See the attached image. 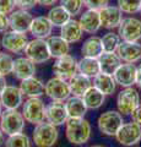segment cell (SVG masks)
I'll return each mask as SVG.
<instances>
[{
    "label": "cell",
    "instance_id": "6da1fadb",
    "mask_svg": "<svg viewBox=\"0 0 141 147\" xmlns=\"http://www.w3.org/2000/svg\"><path fill=\"white\" fill-rule=\"evenodd\" d=\"M65 135L72 145H84L91 137V125L85 118H69L66 121Z\"/></svg>",
    "mask_w": 141,
    "mask_h": 147
},
{
    "label": "cell",
    "instance_id": "7a4b0ae2",
    "mask_svg": "<svg viewBox=\"0 0 141 147\" xmlns=\"http://www.w3.org/2000/svg\"><path fill=\"white\" fill-rule=\"evenodd\" d=\"M0 127L4 134L9 136L20 134L25 127L24 114L17 109H5L0 117Z\"/></svg>",
    "mask_w": 141,
    "mask_h": 147
},
{
    "label": "cell",
    "instance_id": "3957f363",
    "mask_svg": "<svg viewBox=\"0 0 141 147\" xmlns=\"http://www.w3.org/2000/svg\"><path fill=\"white\" fill-rule=\"evenodd\" d=\"M59 132L55 125L51 123H40L33 130V142L37 147H53L58 140Z\"/></svg>",
    "mask_w": 141,
    "mask_h": 147
},
{
    "label": "cell",
    "instance_id": "277c9868",
    "mask_svg": "<svg viewBox=\"0 0 141 147\" xmlns=\"http://www.w3.org/2000/svg\"><path fill=\"white\" fill-rule=\"evenodd\" d=\"M45 108L47 107L40 98H28L22 107L25 120L33 125L43 123L45 120Z\"/></svg>",
    "mask_w": 141,
    "mask_h": 147
},
{
    "label": "cell",
    "instance_id": "5b68a950",
    "mask_svg": "<svg viewBox=\"0 0 141 147\" xmlns=\"http://www.w3.org/2000/svg\"><path fill=\"white\" fill-rule=\"evenodd\" d=\"M123 124L124 121H123L121 114L119 112H114V110H108V112L101 114L97 120L99 131L107 136H115Z\"/></svg>",
    "mask_w": 141,
    "mask_h": 147
},
{
    "label": "cell",
    "instance_id": "8992f818",
    "mask_svg": "<svg viewBox=\"0 0 141 147\" xmlns=\"http://www.w3.org/2000/svg\"><path fill=\"white\" fill-rule=\"evenodd\" d=\"M140 104L139 92L133 87H126L121 90L117 97V107L123 115H130Z\"/></svg>",
    "mask_w": 141,
    "mask_h": 147
},
{
    "label": "cell",
    "instance_id": "52a82bcc",
    "mask_svg": "<svg viewBox=\"0 0 141 147\" xmlns=\"http://www.w3.org/2000/svg\"><path fill=\"white\" fill-rule=\"evenodd\" d=\"M45 94L51 98L53 102L63 103L70 97V86L66 80H63L60 77H53L48 80L45 84Z\"/></svg>",
    "mask_w": 141,
    "mask_h": 147
},
{
    "label": "cell",
    "instance_id": "ba28073f",
    "mask_svg": "<svg viewBox=\"0 0 141 147\" xmlns=\"http://www.w3.org/2000/svg\"><path fill=\"white\" fill-rule=\"evenodd\" d=\"M25 54L34 64L44 63L52 58L48 49L47 40L39 39V38H34L32 40H30L25 49Z\"/></svg>",
    "mask_w": 141,
    "mask_h": 147
},
{
    "label": "cell",
    "instance_id": "9c48e42d",
    "mask_svg": "<svg viewBox=\"0 0 141 147\" xmlns=\"http://www.w3.org/2000/svg\"><path fill=\"white\" fill-rule=\"evenodd\" d=\"M118 34L124 42H139L141 39V21L135 17L123 18L118 27Z\"/></svg>",
    "mask_w": 141,
    "mask_h": 147
},
{
    "label": "cell",
    "instance_id": "30bf717a",
    "mask_svg": "<svg viewBox=\"0 0 141 147\" xmlns=\"http://www.w3.org/2000/svg\"><path fill=\"white\" fill-rule=\"evenodd\" d=\"M79 61L71 55H64L61 58H58L53 65V72L57 77H60L63 80H70L74 77L79 69H77Z\"/></svg>",
    "mask_w": 141,
    "mask_h": 147
},
{
    "label": "cell",
    "instance_id": "8fae6325",
    "mask_svg": "<svg viewBox=\"0 0 141 147\" xmlns=\"http://www.w3.org/2000/svg\"><path fill=\"white\" fill-rule=\"evenodd\" d=\"M117 141L123 146H134L141 140V126L136 123H124L115 135Z\"/></svg>",
    "mask_w": 141,
    "mask_h": 147
},
{
    "label": "cell",
    "instance_id": "7c38bea8",
    "mask_svg": "<svg viewBox=\"0 0 141 147\" xmlns=\"http://www.w3.org/2000/svg\"><path fill=\"white\" fill-rule=\"evenodd\" d=\"M28 44V39L25 33L15 31H6L1 38V45L10 53H21Z\"/></svg>",
    "mask_w": 141,
    "mask_h": 147
},
{
    "label": "cell",
    "instance_id": "4fadbf2b",
    "mask_svg": "<svg viewBox=\"0 0 141 147\" xmlns=\"http://www.w3.org/2000/svg\"><path fill=\"white\" fill-rule=\"evenodd\" d=\"M33 17L27 10H17L13 11L10 17H9V22H10V28L11 31L19 32V33H25L31 30V25H32Z\"/></svg>",
    "mask_w": 141,
    "mask_h": 147
},
{
    "label": "cell",
    "instance_id": "5bb4252c",
    "mask_svg": "<svg viewBox=\"0 0 141 147\" xmlns=\"http://www.w3.org/2000/svg\"><path fill=\"white\" fill-rule=\"evenodd\" d=\"M115 53L120 60L134 64L141 59V44H139V42H124L123 40L117 48Z\"/></svg>",
    "mask_w": 141,
    "mask_h": 147
},
{
    "label": "cell",
    "instance_id": "9a60e30c",
    "mask_svg": "<svg viewBox=\"0 0 141 147\" xmlns=\"http://www.w3.org/2000/svg\"><path fill=\"white\" fill-rule=\"evenodd\" d=\"M136 67L134 64H121L114 72V80L117 85H120L121 87H131L136 84Z\"/></svg>",
    "mask_w": 141,
    "mask_h": 147
},
{
    "label": "cell",
    "instance_id": "2e32d148",
    "mask_svg": "<svg viewBox=\"0 0 141 147\" xmlns=\"http://www.w3.org/2000/svg\"><path fill=\"white\" fill-rule=\"evenodd\" d=\"M67 119V112L65 109V104L60 102H53L45 108V120L48 123L53 124L55 126L66 124Z\"/></svg>",
    "mask_w": 141,
    "mask_h": 147
},
{
    "label": "cell",
    "instance_id": "e0dca14e",
    "mask_svg": "<svg viewBox=\"0 0 141 147\" xmlns=\"http://www.w3.org/2000/svg\"><path fill=\"white\" fill-rule=\"evenodd\" d=\"M99 17H101V26L108 30L119 27L123 21L121 11L118 6H106L99 11Z\"/></svg>",
    "mask_w": 141,
    "mask_h": 147
},
{
    "label": "cell",
    "instance_id": "ac0fdd59",
    "mask_svg": "<svg viewBox=\"0 0 141 147\" xmlns=\"http://www.w3.org/2000/svg\"><path fill=\"white\" fill-rule=\"evenodd\" d=\"M24 94L19 87L6 86V88L0 96V100L5 109H17L22 104Z\"/></svg>",
    "mask_w": 141,
    "mask_h": 147
},
{
    "label": "cell",
    "instance_id": "d6986e66",
    "mask_svg": "<svg viewBox=\"0 0 141 147\" xmlns=\"http://www.w3.org/2000/svg\"><path fill=\"white\" fill-rule=\"evenodd\" d=\"M20 90L24 96L28 98H39L45 93V85L37 77H30V79L22 80L20 85Z\"/></svg>",
    "mask_w": 141,
    "mask_h": 147
},
{
    "label": "cell",
    "instance_id": "ffe728a7",
    "mask_svg": "<svg viewBox=\"0 0 141 147\" xmlns=\"http://www.w3.org/2000/svg\"><path fill=\"white\" fill-rule=\"evenodd\" d=\"M12 74L19 80H26L30 77H33L36 74V66L32 60L28 58H17L13 63V70Z\"/></svg>",
    "mask_w": 141,
    "mask_h": 147
},
{
    "label": "cell",
    "instance_id": "44dd1931",
    "mask_svg": "<svg viewBox=\"0 0 141 147\" xmlns=\"http://www.w3.org/2000/svg\"><path fill=\"white\" fill-rule=\"evenodd\" d=\"M80 25L84 32L87 33H96L101 27V17H99V11L97 10H88L85 11L80 17Z\"/></svg>",
    "mask_w": 141,
    "mask_h": 147
},
{
    "label": "cell",
    "instance_id": "7402d4cb",
    "mask_svg": "<svg viewBox=\"0 0 141 147\" xmlns=\"http://www.w3.org/2000/svg\"><path fill=\"white\" fill-rule=\"evenodd\" d=\"M82 28L79 21L76 20H69L64 26L60 27V37L63 39H65L67 43H76L79 42L82 37Z\"/></svg>",
    "mask_w": 141,
    "mask_h": 147
},
{
    "label": "cell",
    "instance_id": "603a6c76",
    "mask_svg": "<svg viewBox=\"0 0 141 147\" xmlns=\"http://www.w3.org/2000/svg\"><path fill=\"white\" fill-rule=\"evenodd\" d=\"M52 30H53V25L51 24V21L48 20V17L38 16V17L33 18L30 32L33 34V37H36V38L45 39V38H49V37H51Z\"/></svg>",
    "mask_w": 141,
    "mask_h": 147
},
{
    "label": "cell",
    "instance_id": "cb8c5ba5",
    "mask_svg": "<svg viewBox=\"0 0 141 147\" xmlns=\"http://www.w3.org/2000/svg\"><path fill=\"white\" fill-rule=\"evenodd\" d=\"M69 86L72 96L84 97V94L92 87V84H91L90 77L82 75V74H76L74 77L69 80Z\"/></svg>",
    "mask_w": 141,
    "mask_h": 147
},
{
    "label": "cell",
    "instance_id": "d4e9b609",
    "mask_svg": "<svg viewBox=\"0 0 141 147\" xmlns=\"http://www.w3.org/2000/svg\"><path fill=\"white\" fill-rule=\"evenodd\" d=\"M81 53H82V57L85 58L98 59L103 53L102 38L96 37V36H92L90 38H87L84 42L82 47H81Z\"/></svg>",
    "mask_w": 141,
    "mask_h": 147
},
{
    "label": "cell",
    "instance_id": "484cf974",
    "mask_svg": "<svg viewBox=\"0 0 141 147\" xmlns=\"http://www.w3.org/2000/svg\"><path fill=\"white\" fill-rule=\"evenodd\" d=\"M99 67H101V72L108 74V75H114L117 69L121 65V60L117 53H106L103 52L102 55L98 58Z\"/></svg>",
    "mask_w": 141,
    "mask_h": 147
},
{
    "label": "cell",
    "instance_id": "4316f807",
    "mask_svg": "<svg viewBox=\"0 0 141 147\" xmlns=\"http://www.w3.org/2000/svg\"><path fill=\"white\" fill-rule=\"evenodd\" d=\"M93 87H96L98 91H101L104 96H108L114 93L117 82L113 75L99 72L97 76L93 77Z\"/></svg>",
    "mask_w": 141,
    "mask_h": 147
},
{
    "label": "cell",
    "instance_id": "83f0119b",
    "mask_svg": "<svg viewBox=\"0 0 141 147\" xmlns=\"http://www.w3.org/2000/svg\"><path fill=\"white\" fill-rule=\"evenodd\" d=\"M64 104L69 118H85V114L87 112V107H86L82 97L72 96V97H69L65 100Z\"/></svg>",
    "mask_w": 141,
    "mask_h": 147
},
{
    "label": "cell",
    "instance_id": "f1b7e54d",
    "mask_svg": "<svg viewBox=\"0 0 141 147\" xmlns=\"http://www.w3.org/2000/svg\"><path fill=\"white\" fill-rule=\"evenodd\" d=\"M47 44L52 58L58 59L64 57V55H67V53H69V43L65 39H63L61 37L58 36L49 37L47 39Z\"/></svg>",
    "mask_w": 141,
    "mask_h": 147
},
{
    "label": "cell",
    "instance_id": "f546056e",
    "mask_svg": "<svg viewBox=\"0 0 141 147\" xmlns=\"http://www.w3.org/2000/svg\"><path fill=\"white\" fill-rule=\"evenodd\" d=\"M77 69L79 72L82 75L87 76V77H94L101 72V67H99V63L98 59H93V58H82L77 64Z\"/></svg>",
    "mask_w": 141,
    "mask_h": 147
},
{
    "label": "cell",
    "instance_id": "4dcf8cb0",
    "mask_svg": "<svg viewBox=\"0 0 141 147\" xmlns=\"http://www.w3.org/2000/svg\"><path fill=\"white\" fill-rule=\"evenodd\" d=\"M82 99H84L87 109H98L103 105L104 99H106V96H104L101 91H98L96 87L92 86L84 94Z\"/></svg>",
    "mask_w": 141,
    "mask_h": 147
},
{
    "label": "cell",
    "instance_id": "1f68e13d",
    "mask_svg": "<svg viewBox=\"0 0 141 147\" xmlns=\"http://www.w3.org/2000/svg\"><path fill=\"white\" fill-rule=\"evenodd\" d=\"M47 17H48V20L51 21V24L53 26H57V27L64 26L67 21L71 20L70 13L67 12L61 5L60 6H54L53 9H51Z\"/></svg>",
    "mask_w": 141,
    "mask_h": 147
},
{
    "label": "cell",
    "instance_id": "d6a6232c",
    "mask_svg": "<svg viewBox=\"0 0 141 147\" xmlns=\"http://www.w3.org/2000/svg\"><path fill=\"white\" fill-rule=\"evenodd\" d=\"M120 44V37L119 34L113 33V32H108L102 37V47L103 52L106 53H114L117 52V48Z\"/></svg>",
    "mask_w": 141,
    "mask_h": 147
},
{
    "label": "cell",
    "instance_id": "836d02e7",
    "mask_svg": "<svg viewBox=\"0 0 141 147\" xmlns=\"http://www.w3.org/2000/svg\"><path fill=\"white\" fill-rule=\"evenodd\" d=\"M5 147H31L30 137L22 132L11 135L5 141Z\"/></svg>",
    "mask_w": 141,
    "mask_h": 147
},
{
    "label": "cell",
    "instance_id": "e575fe53",
    "mask_svg": "<svg viewBox=\"0 0 141 147\" xmlns=\"http://www.w3.org/2000/svg\"><path fill=\"white\" fill-rule=\"evenodd\" d=\"M118 7L121 12L125 13H136L140 12L141 0H118Z\"/></svg>",
    "mask_w": 141,
    "mask_h": 147
},
{
    "label": "cell",
    "instance_id": "d590c367",
    "mask_svg": "<svg viewBox=\"0 0 141 147\" xmlns=\"http://www.w3.org/2000/svg\"><path fill=\"white\" fill-rule=\"evenodd\" d=\"M60 5L70 13V16H76L82 10L84 0H60Z\"/></svg>",
    "mask_w": 141,
    "mask_h": 147
},
{
    "label": "cell",
    "instance_id": "8d00e7d4",
    "mask_svg": "<svg viewBox=\"0 0 141 147\" xmlns=\"http://www.w3.org/2000/svg\"><path fill=\"white\" fill-rule=\"evenodd\" d=\"M13 63H15V60L10 54L0 53V75L6 76L9 74H11L13 70Z\"/></svg>",
    "mask_w": 141,
    "mask_h": 147
},
{
    "label": "cell",
    "instance_id": "74e56055",
    "mask_svg": "<svg viewBox=\"0 0 141 147\" xmlns=\"http://www.w3.org/2000/svg\"><path fill=\"white\" fill-rule=\"evenodd\" d=\"M109 0H84V5L87 6L90 10H97L101 11L102 9L108 6Z\"/></svg>",
    "mask_w": 141,
    "mask_h": 147
},
{
    "label": "cell",
    "instance_id": "f35d334b",
    "mask_svg": "<svg viewBox=\"0 0 141 147\" xmlns=\"http://www.w3.org/2000/svg\"><path fill=\"white\" fill-rule=\"evenodd\" d=\"M15 6V0H0V12L1 13H5V15L12 13Z\"/></svg>",
    "mask_w": 141,
    "mask_h": 147
},
{
    "label": "cell",
    "instance_id": "ab89813d",
    "mask_svg": "<svg viewBox=\"0 0 141 147\" xmlns=\"http://www.w3.org/2000/svg\"><path fill=\"white\" fill-rule=\"evenodd\" d=\"M15 3L16 6H19L21 10H27V11L38 4L37 0H15Z\"/></svg>",
    "mask_w": 141,
    "mask_h": 147
},
{
    "label": "cell",
    "instance_id": "60d3db41",
    "mask_svg": "<svg viewBox=\"0 0 141 147\" xmlns=\"http://www.w3.org/2000/svg\"><path fill=\"white\" fill-rule=\"evenodd\" d=\"M9 27H10L9 17L5 15V13H1V12H0V33H5Z\"/></svg>",
    "mask_w": 141,
    "mask_h": 147
},
{
    "label": "cell",
    "instance_id": "b9f144b4",
    "mask_svg": "<svg viewBox=\"0 0 141 147\" xmlns=\"http://www.w3.org/2000/svg\"><path fill=\"white\" fill-rule=\"evenodd\" d=\"M130 115H131V118H133V121L141 126V104L138 105V108H136Z\"/></svg>",
    "mask_w": 141,
    "mask_h": 147
},
{
    "label": "cell",
    "instance_id": "7bdbcfd3",
    "mask_svg": "<svg viewBox=\"0 0 141 147\" xmlns=\"http://www.w3.org/2000/svg\"><path fill=\"white\" fill-rule=\"evenodd\" d=\"M58 1V0H37V3L43 6H52Z\"/></svg>",
    "mask_w": 141,
    "mask_h": 147
},
{
    "label": "cell",
    "instance_id": "ee69618b",
    "mask_svg": "<svg viewBox=\"0 0 141 147\" xmlns=\"http://www.w3.org/2000/svg\"><path fill=\"white\" fill-rule=\"evenodd\" d=\"M6 79H5V76H3V75H0V96H1V93L4 92V90L6 88Z\"/></svg>",
    "mask_w": 141,
    "mask_h": 147
},
{
    "label": "cell",
    "instance_id": "f6af8a7d",
    "mask_svg": "<svg viewBox=\"0 0 141 147\" xmlns=\"http://www.w3.org/2000/svg\"><path fill=\"white\" fill-rule=\"evenodd\" d=\"M136 85L141 88V65L136 69Z\"/></svg>",
    "mask_w": 141,
    "mask_h": 147
},
{
    "label": "cell",
    "instance_id": "bcb514c9",
    "mask_svg": "<svg viewBox=\"0 0 141 147\" xmlns=\"http://www.w3.org/2000/svg\"><path fill=\"white\" fill-rule=\"evenodd\" d=\"M4 144V132L1 130V127H0V146Z\"/></svg>",
    "mask_w": 141,
    "mask_h": 147
},
{
    "label": "cell",
    "instance_id": "7dc6e473",
    "mask_svg": "<svg viewBox=\"0 0 141 147\" xmlns=\"http://www.w3.org/2000/svg\"><path fill=\"white\" fill-rule=\"evenodd\" d=\"M1 114H3V103L0 100V117H1Z\"/></svg>",
    "mask_w": 141,
    "mask_h": 147
},
{
    "label": "cell",
    "instance_id": "c3c4849f",
    "mask_svg": "<svg viewBox=\"0 0 141 147\" xmlns=\"http://www.w3.org/2000/svg\"><path fill=\"white\" fill-rule=\"evenodd\" d=\"M91 147H103V146H91Z\"/></svg>",
    "mask_w": 141,
    "mask_h": 147
},
{
    "label": "cell",
    "instance_id": "681fc988",
    "mask_svg": "<svg viewBox=\"0 0 141 147\" xmlns=\"http://www.w3.org/2000/svg\"><path fill=\"white\" fill-rule=\"evenodd\" d=\"M140 13H141V9H140Z\"/></svg>",
    "mask_w": 141,
    "mask_h": 147
},
{
    "label": "cell",
    "instance_id": "f907efd6",
    "mask_svg": "<svg viewBox=\"0 0 141 147\" xmlns=\"http://www.w3.org/2000/svg\"><path fill=\"white\" fill-rule=\"evenodd\" d=\"M0 53H1V52H0Z\"/></svg>",
    "mask_w": 141,
    "mask_h": 147
}]
</instances>
